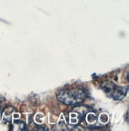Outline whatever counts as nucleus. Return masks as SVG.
<instances>
[{
  "instance_id": "1",
  "label": "nucleus",
  "mask_w": 129,
  "mask_h": 131,
  "mask_svg": "<svg viewBox=\"0 0 129 131\" xmlns=\"http://www.w3.org/2000/svg\"><path fill=\"white\" fill-rule=\"evenodd\" d=\"M87 97V93L83 89L64 90L57 94V98L62 103L73 106L81 103Z\"/></svg>"
},
{
  "instance_id": "2",
  "label": "nucleus",
  "mask_w": 129,
  "mask_h": 131,
  "mask_svg": "<svg viewBox=\"0 0 129 131\" xmlns=\"http://www.w3.org/2000/svg\"><path fill=\"white\" fill-rule=\"evenodd\" d=\"M103 89L105 92L115 100H121L125 97L127 89L115 86L112 82H107L103 86Z\"/></svg>"
},
{
  "instance_id": "3",
  "label": "nucleus",
  "mask_w": 129,
  "mask_h": 131,
  "mask_svg": "<svg viewBox=\"0 0 129 131\" xmlns=\"http://www.w3.org/2000/svg\"><path fill=\"white\" fill-rule=\"evenodd\" d=\"M15 112V110L14 108L12 107H9L6 109L4 113L3 114V121L5 122H9L11 121V118H12V115Z\"/></svg>"
},
{
  "instance_id": "4",
  "label": "nucleus",
  "mask_w": 129,
  "mask_h": 131,
  "mask_svg": "<svg viewBox=\"0 0 129 131\" xmlns=\"http://www.w3.org/2000/svg\"><path fill=\"white\" fill-rule=\"evenodd\" d=\"M13 130H25V123L21 122V121H15L14 123H13Z\"/></svg>"
}]
</instances>
